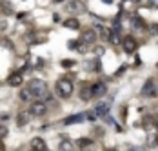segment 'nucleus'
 Instances as JSON below:
<instances>
[{"mask_svg": "<svg viewBox=\"0 0 158 151\" xmlns=\"http://www.w3.org/2000/svg\"><path fill=\"white\" fill-rule=\"evenodd\" d=\"M27 91L31 93L33 98H48V86L42 78H33L29 80V86H27Z\"/></svg>", "mask_w": 158, "mask_h": 151, "instance_id": "nucleus-1", "label": "nucleus"}, {"mask_svg": "<svg viewBox=\"0 0 158 151\" xmlns=\"http://www.w3.org/2000/svg\"><path fill=\"white\" fill-rule=\"evenodd\" d=\"M55 89H56V95H58V97H62V98H69V97L73 95V82H71V78L62 76V78L56 82Z\"/></svg>", "mask_w": 158, "mask_h": 151, "instance_id": "nucleus-2", "label": "nucleus"}, {"mask_svg": "<svg viewBox=\"0 0 158 151\" xmlns=\"http://www.w3.org/2000/svg\"><path fill=\"white\" fill-rule=\"evenodd\" d=\"M65 11L71 15H82V13H85V6L82 0H69L65 4Z\"/></svg>", "mask_w": 158, "mask_h": 151, "instance_id": "nucleus-3", "label": "nucleus"}, {"mask_svg": "<svg viewBox=\"0 0 158 151\" xmlns=\"http://www.w3.org/2000/svg\"><path fill=\"white\" fill-rule=\"evenodd\" d=\"M156 84H155V80L153 78H149V80H145V84H143L142 88V97L145 98H153V97H156Z\"/></svg>", "mask_w": 158, "mask_h": 151, "instance_id": "nucleus-4", "label": "nucleus"}, {"mask_svg": "<svg viewBox=\"0 0 158 151\" xmlns=\"http://www.w3.org/2000/svg\"><path fill=\"white\" fill-rule=\"evenodd\" d=\"M96 38H98V35H96L95 29H85V31H82V35H80V42L85 44V45L95 44Z\"/></svg>", "mask_w": 158, "mask_h": 151, "instance_id": "nucleus-5", "label": "nucleus"}, {"mask_svg": "<svg viewBox=\"0 0 158 151\" xmlns=\"http://www.w3.org/2000/svg\"><path fill=\"white\" fill-rule=\"evenodd\" d=\"M122 45H124V51H126L127 55H131V53H135L136 51V47H138V42L131 37V35H127L126 38L122 40Z\"/></svg>", "mask_w": 158, "mask_h": 151, "instance_id": "nucleus-6", "label": "nucleus"}, {"mask_svg": "<svg viewBox=\"0 0 158 151\" xmlns=\"http://www.w3.org/2000/svg\"><path fill=\"white\" fill-rule=\"evenodd\" d=\"M29 113L33 117H44L48 113V106L44 102H33V106L29 107Z\"/></svg>", "mask_w": 158, "mask_h": 151, "instance_id": "nucleus-7", "label": "nucleus"}, {"mask_svg": "<svg viewBox=\"0 0 158 151\" xmlns=\"http://www.w3.org/2000/svg\"><path fill=\"white\" fill-rule=\"evenodd\" d=\"M107 93V86L104 84V82H95V84H91V95L93 97H104Z\"/></svg>", "mask_w": 158, "mask_h": 151, "instance_id": "nucleus-8", "label": "nucleus"}, {"mask_svg": "<svg viewBox=\"0 0 158 151\" xmlns=\"http://www.w3.org/2000/svg\"><path fill=\"white\" fill-rule=\"evenodd\" d=\"M22 82H24V76H22L20 71L11 73V75L7 76V84H9L11 88H18V86H22Z\"/></svg>", "mask_w": 158, "mask_h": 151, "instance_id": "nucleus-9", "label": "nucleus"}, {"mask_svg": "<svg viewBox=\"0 0 158 151\" xmlns=\"http://www.w3.org/2000/svg\"><path fill=\"white\" fill-rule=\"evenodd\" d=\"M109 102H98L95 106V113H96V117H107L109 115Z\"/></svg>", "mask_w": 158, "mask_h": 151, "instance_id": "nucleus-10", "label": "nucleus"}, {"mask_svg": "<svg viewBox=\"0 0 158 151\" xmlns=\"http://www.w3.org/2000/svg\"><path fill=\"white\" fill-rule=\"evenodd\" d=\"M131 28L136 31H145L147 24H145V20H143L142 16H135V18H131Z\"/></svg>", "mask_w": 158, "mask_h": 151, "instance_id": "nucleus-11", "label": "nucleus"}, {"mask_svg": "<svg viewBox=\"0 0 158 151\" xmlns=\"http://www.w3.org/2000/svg\"><path fill=\"white\" fill-rule=\"evenodd\" d=\"M33 115L29 113V109H26V111H20L18 115H16V124L22 127V126H26L27 122H29V119H31Z\"/></svg>", "mask_w": 158, "mask_h": 151, "instance_id": "nucleus-12", "label": "nucleus"}, {"mask_svg": "<svg viewBox=\"0 0 158 151\" xmlns=\"http://www.w3.org/2000/svg\"><path fill=\"white\" fill-rule=\"evenodd\" d=\"M96 33H98V37L102 40H109V37H111V29L106 28L104 24H96Z\"/></svg>", "mask_w": 158, "mask_h": 151, "instance_id": "nucleus-13", "label": "nucleus"}, {"mask_svg": "<svg viewBox=\"0 0 158 151\" xmlns=\"http://www.w3.org/2000/svg\"><path fill=\"white\" fill-rule=\"evenodd\" d=\"M85 120V113H78V115H71L67 119H64V124L65 126H71V124H78V122Z\"/></svg>", "mask_w": 158, "mask_h": 151, "instance_id": "nucleus-14", "label": "nucleus"}, {"mask_svg": "<svg viewBox=\"0 0 158 151\" xmlns=\"http://www.w3.org/2000/svg\"><path fill=\"white\" fill-rule=\"evenodd\" d=\"M31 148L33 149H36V151H48L44 138H40V136H35V138L31 140Z\"/></svg>", "mask_w": 158, "mask_h": 151, "instance_id": "nucleus-15", "label": "nucleus"}, {"mask_svg": "<svg viewBox=\"0 0 158 151\" xmlns=\"http://www.w3.org/2000/svg\"><path fill=\"white\" fill-rule=\"evenodd\" d=\"M80 98H82V100L93 98V95H91V84H84V86H82V89H80Z\"/></svg>", "mask_w": 158, "mask_h": 151, "instance_id": "nucleus-16", "label": "nucleus"}, {"mask_svg": "<svg viewBox=\"0 0 158 151\" xmlns=\"http://www.w3.org/2000/svg\"><path fill=\"white\" fill-rule=\"evenodd\" d=\"M64 28H67V29H78L80 28V20L77 18H67V20H64Z\"/></svg>", "mask_w": 158, "mask_h": 151, "instance_id": "nucleus-17", "label": "nucleus"}, {"mask_svg": "<svg viewBox=\"0 0 158 151\" xmlns=\"http://www.w3.org/2000/svg\"><path fill=\"white\" fill-rule=\"evenodd\" d=\"M0 9H2L6 15H11V13H13V7H11V2H9V0H0Z\"/></svg>", "mask_w": 158, "mask_h": 151, "instance_id": "nucleus-18", "label": "nucleus"}, {"mask_svg": "<svg viewBox=\"0 0 158 151\" xmlns=\"http://www.w3.org/2000/svg\"><path fill=\"white\" fill-rule=\"evenodd\" d=\"M120 35H122V33H120V29H114V31H111V37H109V42L111 44H120V42H122V38H120Z\"/></svg>", "mask_w": 158, "mask_h": 151, "instance_id": "nucleus-19", "label": "nucleus"}, {"mask_svg": "<svg viewBox=\"0 0 158 151\" xmlns=\"http://www.w3.org/2000/svg\"><path fill=\"white\" fill-rule=\"evenodd\" d=\"M77 146L82 148V149H85V148L93 146V140H91V138H78V140H77Z\"/></svg>", "mask_w": 158, "mask_h": 151, "instance_id": "nucleus-20", "label": "nucleus"}, {"mask_svg": "<svg viewBox=\"0 0 158 151\" xmlns=\"http://www.w3.org/2000/svg\"><path fill=\"white\" fill-rule=\"evenodd\" d=\"M18 97H20V100H24V102H27V100H31V98H33V97H31V93H29L27 89H22Z\"/></svg>", "mask_w": 158, "mask_h": 151, "instance_id": "nucleus-21", "label": "nucleus"}, {"mask_svg": "<svg viewBox=\"0 0 158 151\" xmlns=\"http://www.w3.org/2000/svg\"><path fill=\"white\" fill-rule=\"evenodd\" d=\"M75 64H77V62H75V60H69V58H64V60L60 62V66H62L64 69H71Z\"/></svg>", "mask_w": 158, "mask_h": 151, "instance_id": "nucleus-22", "label": "nucleus"}, {"mask_svg": "<svg viewBox=\"0 0 158 151\" xmlns=\"http://www.w3.org/2000/svg\"><path fill=\"white\" fill-rule=\"evenodd\" d=\"M9 133V129H7V126L6 124H0V138H4V136H7Z\"/></svg>", "mask_w": 158, "mask_h": 151, "instance_id": "nucleus-23", "label": "nucleus"}, {"mask_svg": "<svg viewBox=\"0 0 158 151\" xmlns=\"http://www.w3.org/2000/svg\"><path fill=\"white\" fill-rule=\"evenodd\" d=\"M60 149L62 151H69L71 149V142H69V140H64L62 144H60Z\"/></svg>", "mask_w": 158, "mask_h": 151, "instance_id": "nucleus-24", "label": "nucleus"}, {"mask_svg": "<svg viewBox=\"0 0 158 151\" xmlns=\"http://www.w3.org/2000/svg\"><path fill=\"white\" fill-rule=\"evenodd\" d=\"M77 51H78V53H87V45L78 42V44H77Z\"/></svg>", "mask_w": 158, "mask_h": 151, "instance_id": "nucleus-25", "label": "nucleus"}, {"mask_svg": "<svg viewBox=\"0 0 158 151\" xmlns=\"http://www.w3.org/2000/svg\"><path fill=\"white\" fill-rule=\"evenodd\" d=\"M147 7H151V9H158V0H147Z\"/></svg>", "mask_w": 158, "mask_h": 151, "instance_id": "nucleus-26", "label": "nucleus"}, {"mask_svg": "<svg viewBox=\"0 0 158 151\" xmlns=\"http://www.w3.org/2000/svg\"><path fill=\"white\" fill-rule=\"evenodd\" d=\"M151 126H153V119L151 117H145L143 119V127H151Z\"/></svg>", "mask_w": 158, "mask_h": 151, "instance_id": "nucleus-27", "label": "nucleus"}, {"mask_svg": "<svg viewBox=\"0 0 158 151\" xmlns=\"http://www.w3.org/2000/svg\"><path fill=\"white\" fill-rule=\"evenodd\" d=\"M149 31H151V35H158V24H151Z\"/></svg>", "mask_w": 158, "mask_h": 151, "instance_id": "nucleus-28", "label": "nucleus"}, {"mask_svg": "<svg viewBox=\"0 0 158 151\" xmlns=\"http://www.w3.org/2000/svg\"><path fill=\"white\" fill-rule=\"evenodd\" d=\"M126 69H127V66H122V67H120V69H118V71L114 73V76H120L122 73H124V71H126Z\"/></svg>", "mask_w": 158, "mask_h": 151, "instance_id": "nucleus-29", "label": "nucleus"}, {"mask_svg": "<svg viewBox=\"0 0 158 151\" xmlns=\"http://www.w3.org/2000/svg\"><path fill=\"white\" fill-rule=\"evenodd\" d=\"M53 20H55V22H60L62 18H60V15H56V13H55V15H53Z\"/></svg>", "mask_w": 158, "mask_h": 151, "instance_id": "nucleus-30", "label": "nucleus"}, {"mask_svg": "<svg viewBox=\"0 0 158 151\" xmlns=\"http://www.w3.org/2000/svg\"><path fill=\"white\" fill-rule=\"evenodd\" d=\"M131 151H143V149H140V148H131Z\"/></svg>", "mask_w": 158, "mask_h": 151, "instance_id": "nucleus-31", "label": "nucleus"}, {"mask_svg": "<svg viewBox=\"0 0 158 151\" xmlns=\"http://www.w3.org/2000/svg\"><path fill=\"white\" fill-rule=\"evenodd\" d=\"M131 2H135V4H140V2H142V0H131Z\"/></svg>", "mask_w": 158, "mask_h": 151, "instance_id": "nucleus-32", "label": "nucleus"}, {"mask_svg": "<svg viewBox=\"0 0 158 151\" xmlns=\"http://www.w3.org/2000/svg\"><path fill=\"white\" fill-rule=\"evenodd\" d=\"M58 2H64V0H53V4H58Z\"/></svg>", "mask_w": 158, "mask_h": 151, "instance_id": "nucleus-33", "label": "nucleus"}, {"mask_svg": "<svg viewBox=\"0 0 158 151\" xmlns=\"http://www.w3.org/2000/svg\"><path fill=\"white\" fill-rule=\"evenodd\" d=\"M104 2H106V4H113V0H104Z\"/></svg>", "mask_w": 158, "mask_h": 151, "instance_id": "nucleus-34", "label": "nucleus"}, {"mask_svg": "<svg viewBox=\"0 0 158 151\" xmlns=\"http://www.w3.org/2000/svg\"><path fill=\"white\" fill-rule=\"evenodd\" d=\"M106 151H118V149H114V148H109V149H106Z\"/></svg>", "mask_w": 158, "mask_h": 151, "instance_id": "nucleus-35", "label": "nucleus"}, {"mask_svg": "<svg viewBox=\"0 0 158 151\" xmlns=\"http://www.w3.org/2000/svg\"><path fill=\"white\" fill-rule=\"evenodd\" d=\"M156 127H158V119H156Z\"/></svg>", "mask_w": 158, "mask_h": 151, "instance_id": "nucleus-36", "label": "nucleus"}, {"mask_svg": "<svg viewBox=\"0 0 158 151\" xmlns=\"http://www.w3.org/2000/svg\"><path fill=\"white\" fill-rule=\"evenodd\" d=\"M156 93H158V88H156Z\"/></svg>", "mask_w": 158, "mask_h": 151, "instance_id": "nucleus-37", "label": "nucleus"}, {"mask_svg": "<svg viewBox=\"0 0 158 151\" xmlns=\"http://www.w3.org/2000/svg\"><path fill=\"white\" fill-rule=\"evenodd\" d=\"M31 151H36V149H31Z\"/></svg>", "mask_w": 158, "mask_h": 151, "instance_id": "nucleus-38", "label": "nucleus"}, {"mask_svg": "<svg viewBox=\"0 0 158 151\" xmlns=\"http://www.w3.org/2000/svg\"><path fill=\"white\" fill-rule=\"evenodd\" d=\"M156 66H158V64H156Z\"/></svg>", "mask_w": 158, "mask_h": 151, "instance_id": "nucleus-39", "label": "nucleus"}]
</instances>
